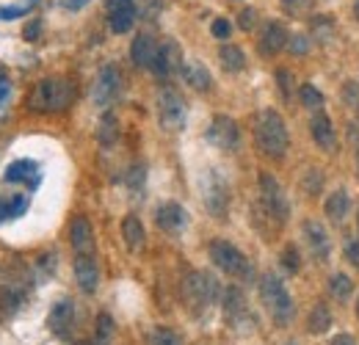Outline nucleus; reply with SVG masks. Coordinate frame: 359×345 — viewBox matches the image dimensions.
Listing matches in <instances>:
<instances>
[{"label":"nucleus","mask_w":359,"mask_h":345,"mask_svg":"<svg viewBox=\"0 0 359 345\" xmlns=\"http://www.w3.org/2000/svg\"><path fill=\"white\" fill-rule=\"evenodd\" d=\"M255 138H257V147L266 158H285L287 147H290V135H287V125L285 119L276 114V111H263L257 116V128H255Z\"/></svg>","instance_id":"obj_1"},{"label":"nucleus","mask_w":359,"mask_h":345,"mask_svg":"<svg viewBox=\"0 0 359 345\" xmlns=\"http://www.w3.org/2000/svg\"><path fill=\"white\" fill-rule=\"evenodd\" d=\"M72 97H75L72 83H67L61 78H45L36 83L34 94L28 97V105L39 114H58L72 105Z\"/></svg>","instance_id":"obj_2"},{"label":"nucleus","mask_w":359,"mask_h":345,"mask_svg":"<svg viewBox=\"0 0 359 345\" xmlns=\"http://www.w3.org/2000/svg\"><path fill=\"white\" fill-rule=\"evenodd\" d=\"M260 299L271 312V318L276 323H287L293 318V299L285 288V282L276 273H263L260 279Z\"/></svg>","instance_id":"obj_3"},{"label":"nucleus","mask_w":359,"mask_h":345,"mask_svg":"<svg viewBox=\"0 0 359 345\" xmlns=\"http://www.w3.org/2000/svg\"><path fill=\"white\" fill-rule=\"evenodd\" d=\"M182 296L185 304L194 309V312H202L208 309L210 304L219 299V282L213 273H205V271H191L182 282Z\"/></svg>","instance_id":"obj_4"},{"label":"nucleus","mask_w":359,"mask_h":345,"mask_svg":"<svg viewBox=\"0 0 359 345\" xmlns=\"http://www.w3.org/2000/svg\"><path fill=\"white\" fill-rule=\"evenodd\" d=\"M210 259L219 271H224L226 276L235 279H249L252 276V265L243 257V252L238 246H232L229 241H213L210 243Z\"/></svg>","instance_id":"obj_5"},{"label":"nucleus","mask_w":359,"mask_h":345,"mask_svg":"<svg viewBox=\"0 0 359 345\" xmlns=\"http://www.w3.org/2000/svg\"><path fill=\"white\" fill-rule=\"evenodd\" d=\"M260 202H263V210H266V216H271V221H276V224L287 221V216H290L287 196H285L282 185L276 182V177H271L269 172L260 174Z\"/></svg>","instance_id":"obj_6"},{"label":"nucleus","mask_w":359,"mask_h":345,"mask_svg":"<svg viewBox=\"0 0 359 345\" xmlns=\"http://www.w3.org/2000/svg\"><path fill=\"white\" fill-rule=\"evenodd\" d=\"M185 116H188V108H185V100L180 97V91L163 88L158 94V119H161V128L177 133V130L185 128Z\"/></svg>","instance_id":"obj_7"},{"label":"nucleus","mask_w":359,"mask_h":345,"mask_svg":"<svg viewBox=\"0 0 359 345\" xmlns=\"http://www.w3.org/2000/svg\"><path fill=\"white\" fill-rule=\"evenodd\" d=\"M202 199H205V208L210 210V216H216V218L226 216V208H229V188H226L224 177L219 172H213V169L205 174V180H202Z\"/></svg>","instance_id":"obj_8"},{"label":"nucleus","mask_w":359,"mask_h":345,"mask_svg":"<svg viewBox=\"0 0 359 345\" xmlns=\"http://www.w3.org/2000/svg\"><path fill=\"white\" fill-rule=\"evenodd\" d=\"M208 141L224 152H235L238 144H241V130L235 125V119L229 116H216L208 128Z\"/></svg>","instance_id":"obj_9"},{"label":"nucleus","mask_w":359,"mask_h":345,"mask_svg":"<svg viewBox=\"0 0 359 345\" xmlns=\"http://www.w3.org/2000/svg\"><path fill=\"white\" fill-rule=\"evenodd\" d=\"M119 91H122V72L111 64L102 67L97 75V83H94V105H100V108L111 105Z\"/></svg>","instance_id":"obj_10"},{"label":"nucleus","mask_w":359,"mask_h":345,"mask_svg":"<svg viewBox=\"0 0 359 345\" xmlns=\"http://www.w3.org/2000/svg\"><path fill=\"white\" fill-rule=\"evenodd\" d=\"M182 69V55H180V44L175 39H166L163 44H158V55L152 64V72L158 78H172L175 72Z\"/></svg>","instance_id":"obj_11"},{"label":"nucleus","mask_w":359,"mask_h":345,"mask_svg":"<svg viewBox=\"0 0 359 345\" xmlns=\"http://www.w3.org/2000/svg\"><path fill=\"white\" fill-rule=\"evenodd\" d=\"M135 3L133 0H108V25L114 34H128L135 22Z\"/></svg>","instance_id":"obj_12"},{"label":"nucleus","mask_w":359,"mask_h":345,"mask_svg":"<svg viewBox=\"0 0 359 345\" xmlns=\"http://www.w3.org/2000/svg\"><path fill=\"white\" fill-rule=\"evenodd\" d=\"M302 235H304V243H307V249H310V255H313L318 262H323V259L329 257V232H326V226L320 224V221H304V226H302Z\"/></svg>","instance_id":"obj_13"},{"label":"nucleus","mask_w":359,"mask_h":345,"mask_svg":"<svg viewBox=\"0 0 359 345\" xmlns=\"http://www.w3.org/2000/svg\"><path fill=\"white\" fill-rule=\"evenodd\" d=\"M47 326H50V332L55 337H67L72 332V326H75V304L69 302V299L53 304L50 318H47Z\"/></svg>","instance_id":"obj_14"},{"label":"nucleus","mask_w":359,"mask_h":345,"mask_svg":"<svg viewBox=\"0 0 359 345\" xmlns=\"http://www.w3.org/2000/svg\"><path fill=\"white\" fill-rule=\"evenodd\" d=\"M69 243L75 249V255H94V232L86 216H75L69 224Z\"/></svg>","instance_id":"obj_15"},{"label":"nucleus","mask_w":359,"mask_h":345,"mask_svg":"<svg viewBox=\"0 0 359 345\" xmlns=\"http://www.w3.org/2000/svg\"><path fill=\"white\" fill-rule=\"evenodd\" d=\"M75 279H78V288L83 293H97V288H100V265H97L94 255L75 257Z\"/></svg>","instance_id":"obj_16"},{"label":"nucleus","mask_w":359,"mask_h":345,"mask_svg":"<svg viewBox=\"0 0 359 345\" xmlns=\"http://www.w3.org/2000/svg\"><path fill=\"white\" fill-rule=\"evenodd\" d=\"M155 55H158V42L149 34H138L130 44V58H133L135 67L138 69H152Z\"/></svg>","instance_id":"obj_17"},{"label":"nucleus","mask_w":359,"mask_h":345,"mask_svg":"<svg viewBox=\"0 0 359 345\" xmlns=\"http://www.w3.org/2000/svg\"><path fill=\"white\" fill-rule=\"evenodd\" d=\"M310 130H313L315 144H318L320 149H334V147H337V133H334V125H332L329 114L315 111V116L310 119Z\"/></svg>","instance_id":"obj_18"},{"label":"nucleus","mask_w":359,"mask_h":345,"mask_svg":"<svg viewBox=\"0 0 359 345\" xmlns=\"http://www.w3.org/2000/svg\"><path fill=\"white\" fill-rule=\"evenodd\" d=\"M287 31L282 22H266L263 34H260V53L263 55H276L282 47H287Z\"/></svg>","instance_id":"obj_19"},{"label":"nucleus","mask_w":359,"mask_h":345,"mask_svg":"<svg viewBox=\"0 0 359 345\" xmlns=\"http://www.w3.org/2000/svg\"><path fill=\"white\" fill-rule=\"evenodd\" d=\"M155 221H158V226L163 229V232H180L182 226H185V210L180 208L177 202H163L161 208H158V213H155Z\"/></svg>","instance_id":"obj_20"},{"label":"nucleus","mask_w":359,"mask_h":345,"mask_svg":"<svg viewBox=\"0 0 359 345\" xmlns=\"http://www.w3.org/2000/svg\"><path fill=\"white\" fill-rule=\"evenodd\" d=\"M182 78H185V83L191 88H196V91H208L210 83H213V78H210V72H208V67L202 64V61H196V58H191V61H182Z\"/></svg>","instance_id":"obj_21"},{"label":"nucleus","mask_w":359,"mask_h":345,"mask_svg":"<svg viewBox=\"0 0 359 345\" xmlns=\"http://www.w3.org/2000/svg\"><path fill=\"white\" fill-rule=\"evenodd\" d=\"M122 238H125V246L130 252H141L144 249V241H147V232H144V224L138 216H125L122 221Z\"/></svg>","instance_id":"obj_22"},{"label":"nucleus","mask_w":359,"mask_h":345,"mask_svg":"<svg viewBox=\"0 0 359 345\" xmlns=\"http://www.w3.org/2000/svg\"><path fill=\"white\" fill-rule=\"evenodd\" d=\"M348 208H351V196L346 188H337L329 199H326V216L332 218L334 224H340L343 218L348 216Z\"/></svg>","instance_id":"obj_23"},{"label":"nucleus","mask_w":359,"mask_h":345,"mask_svg":"<svg viewBox=\"0 0 359 345\" xmlns=\"http://www.w3.org/2000/svg\"><path fill=\"white\" fill-rule=\"evenodd\" d=\"M224 315L229 323H238L243 315H246V299L238 288H229L224 293Z\"/></svg>","instance_id":"obj_24"},{"label":"nucleus","mask_w":359,"mask_h":345,"mask_svg":"<svg viewBox=\"0 0 359 345\" xmlns=\"http://www.w3.org/2000/svg\"><path fill=\"white\" fill-rule=\"evenodd\" d=\"M219 58H222V67L226 72H241L246 67V55H243V50L238 44H224L219 50Z\"/></svg>","instance_id":"obj_25"},{"label":"nucleus","mask_w":359,"mask_h":345,"mask_svg":"<svg viewBox=\"0 0 359 345\" xmlns=\"http://www.w3.org/2000/svg\"><path fill=\"white\" fill-rule=\"evenodd\" d=\"M116 138H119V122H116L114 114H105V116L100 119V128H97V141H100L102 147H114Z\"/></svg>","instance_id":"obj_26"},{"label":"nucleus","mask_w":359,"mask_h":345,"mask_svg":"<svg viewBox=\"0 0 359 345\" xmlns=\"http://www.w3.org/2000/svg\"><path fill=\"white\" fill-rule=\"evenodd\" d=\"M20 302H22V293L14 285H3L0 288V318L14 315L20 309Z\"/></svg>","instance_id":"obj_27"},{"label":"nucleus","mask_w":359,"mask_h":345,"mask_svg":"<svg viewBox=\"0 0 359 345\" xmlns=\"http://www.w3.org/2000/svg\"><path fill=\"white\" fill-rule=\"evenodd\" d=\"M25 210H28V196H8V199H0V221L22 216Z\"/></svg>","instance_id":"obj_28"},{"label":"nucleus","mask_w":359,"mask_h":345,"mask_svg":"<svg viewBox=\"0 0 359 345\" xmlns=\"http://www.w3.org/2000/svg\"><path fill=\"white\" fill-rule=\"evenodd\" d=\"M34 172H36V163L34 161H14L6 169V182H25V180H31Z\"/></svg>","instance_id":"obj_29"},{"label":"nucleus","mask_w":359,"mask_h":345,"mask_svg":"<svg viewBox=\"0 0 359 345\" xmlns=\"http://www.w3.org/2000/svg\"><path fill=\"white\" fill-rule=\"evenodd\" d=\"M329 323H332L329 306H326V304H315L313 312H310V332H313V334H323V332L329 329Z\"/></svg>","instance_id":"obj_30"},{"label":"nucleus","mask_w":359,"mask_h":345,"mask_svg":"<svg viewBox=\"0 0 359 345\" xmlns=\"http://www.w3.org/2000/svg\"><path fill=\"white\" fill-rule=\"evenodd\" d=\"M329 290L337 302H348V296L354 293V282L346 276V273H334L332 282H329Z\"/></svg>","instance_id":"obj_31"},{"label":"nucleus","mask_w":359,"mask_h":345,"mask_svg":"<svg viewBox=\"0 0 359 345\" xmlns=\"http://www.w3.org/2000/svg\"><path fill=\"white\" fill-rule=\"evenodd\" d=\"M149 345H182V340H180L177 332H172L166 326H155L149 332Z\"/></svg>","instance_id":"obj_32"},{"label":"nucleus","mask_w":359,"mask_h":345,"mask_svg":"<svg viewBox=\"0 0 359 345\" xmlns=\"http://www.w3.org/2000/svg\"><path fill=\"white\" fill-rule=\"evenodd\" d=\"M299 97H302L304 108H310V111H320V105H323V94L313 83H304V86L299 88Z\"/></svg>","instance_id":"obj_33"},{"label":"nucleus","mask_w":359,"mask_h":345,"mask_svg":"<svg viewBox=\"0 0 359 345\" xmlns=\"http://www.w3.org/2000/svg\"><path fill=\"white\" fill-rule=\"evenodd\" d=\"M114 337V318L111 315H97V345H105Z\"/></svg>","instance_id":"obj_34"},{"label":"nucleus","mask_w":359,"mask_h":345,"mask_svg":"<svg viewBox=\"0 0 359 345\" xmlns=\"http://www.w3.org/2000/svg\"><path fill=\"white\" fill-rule=\"evenodd\" d=\"M340 97H343L346 105L359 108V83L357 81H346V83H343V91H340Z\"/></svg>","instance_id":"obj_35"},{"label":"nucleus","mask_w":359,"mask_h":345,"mask_svg":"<svg viewBox=\"0 0 359 345\" xmlns=\"http://www.w3.org/2000/svg\"><path fill=\"white\" fill-rule=\"evenodd\" d=\"M31 6H34V3H17V6H3V8H0V20H17V17L28 14V11H31Z\"/></svg>","instance_id":"obj_36"},{"label":"nucleus","mask_w":359,"mask_h":345,"mask_svg":"<svg viewBox=\"0 0 359 345\" xmlns=\"http://www.w3.org/2000/svg\"><path fill=\"white\" fill-rule=\"evenodd\" d=\"M282 265L290 271V273H296L299 271V252H296V246H285V252H282Z\"/></svg>","instance_id":"obj_37"},{"label":"nucleus","mask_w":359,"mask_h":345,"mask_svg":"<svg viewBox=\"0 0 359 345\" xmlns=\"http://www.w3.org/2000/svg\"><path fill=\"white\" fill-rule=\"evenodd\" d=\"M287 47H290V53H296V55H304V53L310 50V36H304V34H299V36H290V39H287Z\"/></svg>","instance_id":"obj_38"},{"label":"nucleus","mask_w":359,"mask_h":345,"mask_svg":"<svg viewBox=\"0 0 359 345\" xmlns=\"http://www.w3.org/2000/svg\"><path fill=\"white\" fill-rule=\"evenodd\" d=\"M210 31H213V36H216V39H229V34H232V25H229V20L219 17V20H213Z\"/></svg>","instance_id":"obj_39"},{"label":"nucleus","mask_w":359,"mask_h":345,"mask_svg":"<svg viewBox=\"0 0 359 345\" xmlns=\"http://www.w3.org/2000/svg\"><path fill=\"white\" fill-rule=\"evenodd\" d=\"M293 81V75L287 72V69H276V83H279V91H282V97H290V83Z\"/></svg>","instance_id":"obj_40"},{"label":"nucleus","mask_w":359,"mask_h":345,"mask_svg":"<svg viewBox=\"0 0 359 345\" xmlns=\"http://www.w3.org/2000/svg\"><path fill=\"white\" fill-rule=\"evenodd\" d=\"M255 22H257V11H255V8H243V11H241V28H243V31H252Z\"/></svg>","instance_id":"obj_41"},{"label":"nucleus","mask_w":359,"mask_h":345,"mask_svg":"<svg viewBox=\"0 0 359 345\" xmlns=\"http://www.w3.org/2000/svg\"><path fill=\"white\" fill-rule=\"evenodd\" d=\"M28 42H36L39 36H42V20H34V22H28L25 25V34H22Z\"/></svg>","instance_id":"obj_42"},{"label":"nucleus","mask_w":359,"mask_h":345,"mask_svg":"<svg viewBox=\"0 0 359 345\" xmlns=\"http://www.w3.org/2000/svg\"><path fill=\"white\" fill-rule=\"evenodd\" d=\"M141 182H144V166H133V169L128 172V185H130L133 191H138Z\"/></svg>","instance_id":"obj_43"},{"label":"nucleus","mask_w":359,"mask_h":345,"mask_svg":"<svg viewBox=\"0 0 359 345\" xmlns=\"http://www.w3.org/2000/svg\"><path fill=\"white\" fill-rule=\"evenodd\" d=\"M346 257L359 268V241H348V243H346Z\"/></svg>","instance_id":"obj_44"},{"label":"nucleus","mask_w":359,"mask_h":345,"mask_svg":"<svg viewBox=\"0 0 359 345\" xmlns=\"http://www.w3.org/2000/svg\"><path fill=\"white\" fill-rule=\"evenodd\" d=\"M282 6H285L287 11H302V8L310 6V0H282Z\"/></svg>","instance_id":"obj_45"},{"label":"nucleus","mask_w":359,"mask_h":345,"mask_svg":"<svg viewBox=\"0 0 359 345\" xmlns=\"http://www.w3.org/2000/svg\"><path fill=\"white\" fill-rule=\"evenodd\" d=\"M332 345H357V343H354V337H351V334H337V337L332 340Z\"/></svg>","instance_id":"obj_46"},{"label":"nucleus","mask_w":359,"mask_h":345,"mask_svg":"<svg viewBox=\"0 0 359 345\" xmlns=\"http://www.w3.org/2000/svg\"><path fill=\"white\" fill-rule=\"evenodd\" d=\"M89 0H64V6L69 8V11H78V8H83Z\"/></svg>","instance_id":"obj_47"},{"label":"nucleus","mask_w":359,"mask_h":345,"mask_svg":"<svg viewBox=\"0 0 359 345\" xmlns=\"http://www.w3.org/2000/svg\"><path fill=\"white\" fill-rule=\"evenodd\" d=\"M8 97V81L6 78H0V105H3V100Z\"/></svg>","instance_id":"obj_48"},{"label":"nucleus","mask_w":359,"mask_h":345,"mask_svg":"<svg viewBox=\"0 0 359 345\" xmlns=\"http://www.w3.org/2000/svg\"><path fill=\"white\" fill-rule=\"evenodd\" d=\"M354 14H357V20H359V0H357V6H354Z\"/></svg>","instance_id":"obj_49"},{"label":"nucleus","mask_w":359,"mask_h":345,"mask_svg":"<svg viewBox=\"0 0 359 345\" xmlns=\"http://www.w3.org/2000/svg\"><path fill=\"white\" fill-rule=\"evenodd\" d=\"M357 315H359V304H357Z\"/></svg>","instance_id":"obj_50"},{"label":"nucleus","mask_w":359,"mask_h":345,"mask_svg":"<svg viewBox=\"0 0 359 345\" xmlns=\"http://www.w3.org/2000/svg\"><path fill=\"white\" fill-rule=\"evenodd\" d=\"M357 169H359V158H357Z\"/></svg>","instance_id":"obj_51"},{"label":"nucleus","mask_w":359,"mask_h":345,"mask_svg":"<svg viewBox=\"0 0 359 345\" xmlns=\"http://www.w3.org/2000/svg\"><path fill=\"white\" fill-rule=\"evenodd\" d=\"M81 345H91V343H81Z\"/></svg>","instance_id":"obj_52"},{"label":"nucleus","mask_w":359,"mask_h":345,"mask_svg":"<svg viewBox=\"0 0 359 345\" xmlns=\"http://www.w3.org/2000/svg\"><path fill=\"white\" fill-rule=\"evenodd\" d=\"M357 221H359V216H357Z\"/></svg>","instance_id":"obj_53"}]
</instances>
